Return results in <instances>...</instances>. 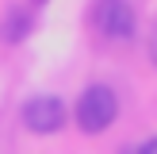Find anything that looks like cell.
Wrapping results in <instances>:
<instances>
[{"mask_svg": "<svg viewBox=\"0 0 157 154\" xmlns=\"http://www.w3.org/2000/svg\"><path fill=\"white\" fill-rule=\"evenodd\" d=\"M73 120L84 135H100L119 120V96H115L111 85H88V89L77 96Z\"/></svg>", "mask_w": 157, "mask_h": 154, "instance_id": "6da1fadb", "label": "cell"}, {"mask_svg": "<svg viewBox=\"0 0 157 154\" xmlns=\"http://www.w3.org/2000/svg\"><path fill=\"white\" fill-rule=\"evenodd\" d=\"M19 120H23V127H27L31 135H58L69 123V108H65V100L54 96V92H35V96L23 100Z\"/></svg>", "mask_w": 157, "mask_h": 154, "instance_id": "7a4b0ae2", "label": "cell"}, {"mask_svg": "<svg viewBox=\"0 0 157 154\" xmlns=\"http://www.w3.org/2000/svg\"><path fill=\"white\" fill-rule=\"evenodd\" d=\"M92 23L111 43H130L134 31H138V12H134L130 0H100L96 12H92Z\"/></svg>", "mask_w": 157, "mask_h": 154, "instance_id": "3957f363", "label": "cell"}, {"mask_svg": "<svg viewBox=\"0 0 157 154\" xmlns=\"http://www.w3.org/2000/svg\"><path fill=\"white\" fill-rule=\"evenodd\" d=\"M31 27H35L31 12L12 8V12L4 15V23H0V43H19V38H27V31H31Z\"/></svg>", "mask_w": 157, "mask_h": 154, "instance_id": "277c9868", "label": "cell"}, {"mask_svg": "<svg viewBox=\"0 0 157 154\" xmlns=\"http://www.w3.org/2000/svg\"><path fill=\"white\" fill-rule=\"evenodd\" d=\"M134 154H157V135H153V139H146V143H142V146H138V150H134Z\"/></svg>", "mask_w": 157, "mask_h": 154, "instance_id": "5b68a950", "label": "cell"}, {"mask_svg": "<svg viewBox=\"0 0 157 154\" xmlns=\"http://www.w3.org/2000/svg\"><path fill=\"white\" fill-rule=\"evenodd\" d=\"M150 58H153V66H157V35H153V43H150Z\"/></svg>", "mask_w": 157, "mask_h": 154, "instance_id": "8992f818", "label": "cell"}, {"mask_svg": "<svg viewBox=\"0 0 157 154\" xmlns=\"http://www.w3.org/2000/svg\"><path fill=\"white\" fill-rule=\"evenodd\" d=\"M35 4H46V0H35Z\"/></svg>", "mask_w": 157, "mask_h": 154, "instance_id": "52a82bcc", "label": "cell"}]
</instances>
